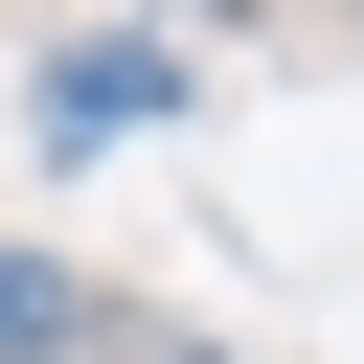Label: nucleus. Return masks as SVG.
Returning a JSON list of instances; mask_svg holds the SVG:
<instances>
[{
    "label": "nucleus",
    "mask_w": 364,
    "mask_h": 364,
    "mask_svg": "<svg viewBox=\"0 0 364 364\" xmlns=\"http://www.w3.org/2000/svg\"><path fill=\"white\" fill-rule=\"evenodd\" d=\"M68 296H91V273H46V250H0V318H68Z\"/></svg>",
    "instance_id": "obj_2"
},
{
    "label": "nucleus",
    "mask_w": 364,
    "mask_h": 364,
    "mask_svg": "<svg viewBox=\"0 0 364 364\" xmlns=\"http://www.w3.org/2000/svg\"><path fill=\"white\" fill-rule=\"evenodd\" d=\"M46 114H68V136H136V114H182V68H159V46H68Z\"/></svg>",
    "instance_id": "obj_1"
},
{
    "label": "nucleus",
    "mask_w": 364,
    "mask_h": 364,
    "mask_svg": "<svg viewBox=\"0 0 364 364\" xmlns=\"http://www.w3.org/2000/svg\"><path fill=\"white\" fill-rule=\"evenodd\" d=\"M159 23H182V0H159Z\"/></svg>",
    "instance_id": "obj_3"
}]
</instances>
